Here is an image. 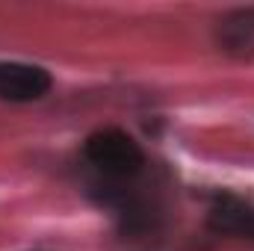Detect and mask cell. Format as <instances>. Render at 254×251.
<instances>
[{"label":"cell","instance_id":"cell-1","mask_svg":"<svg viewBox=\"0 0 254 251\" xmlns=\"http://www.w3.org/2000/svg\"><path fill=\"white\" fill-rule=\"evenodd\" d=\"M86 157L101 172L119 175V178L136 175L145 163V154H142L139 142L133 136H127L125 130H116V127L92 133L86 139Z\"/></svg>","mask_w":254,"mask_h":251},{"label":"cell","instance_id":"cell-2","mask_svg":"<svg viewBox=\"0 0 254 251\" xmlns=\"http://www.w3.org/2000/svg\"><path fill=\"white\" fill-rule=\"evenodd\" d=\"M51 89V74L39 65L0 63V98L3 101H39Z\"/></svg>","mask_w":254,"mask_h":251},{"label":"cell","instance_id":"cell-3","mask_svg":"<svg viewBox=\"0 0 254 251\" xmlns=\"http://www.w3.org/2000/svg\"><path fill=\"white\" fill-rule=\"evenodd\" d=\"M210 228L225 237L254 240V201L225 195L210 210Z\"/></svg>","mask_w":254,"mask_h":251},{"label":"cell","instance_id":"cell-4","mask_svg":"<svg viewBox=\"0 0 254 251\" xmlns=\"http://www.w3.org/2000/svg\"><path fill=\"white\" fill-rule=\"evenodd\" d=\"M219 39L225 45V51L231 54H254V9H240L234 15H228L222 21Z\"/></svg>","mask_w":254,"mask_h":251}]
</instances>
